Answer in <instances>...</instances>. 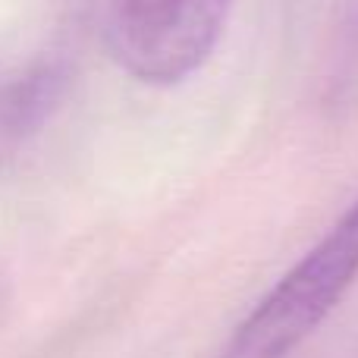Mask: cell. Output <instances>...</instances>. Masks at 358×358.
<instances>
[{
    "instance_id": "cell-1",
    "label": "cell",
    "mask_w": 358,
    "mask_h": 358,
    "mask_svg": "<svg viewBox=\"0 0 358 358\" xmlns=\"http://www.w3.org/2000/svg\"><path fill=\"white\" fill-rule=\"evenodd\" d=\"M358 277V198L227 336L217 358H289Z\"/></svg>"
},
{
    "instance_id": "cell-2",
    "label": "cell",
    "mask_w": 358,
    "mask_h": 358,
    "mask_svg": "<svg viewBox=\"0 0 358 358\" xmlns=\"http://www.w3.org/2000/svg\"><path fill=\"white\" fill-rule=\"evenodd\" d=\"M236 0H113L110 54L142 85L170 88L214 57Z\"/></svg>"
}]
</instances>
